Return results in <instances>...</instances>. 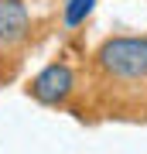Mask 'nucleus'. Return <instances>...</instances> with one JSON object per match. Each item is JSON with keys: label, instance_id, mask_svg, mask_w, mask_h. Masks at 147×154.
<instances>
[{"label": "nucleus", "instance_id": "7ed1b4c3", "mask_svg": "<svg viewBox=\"0 0 147 154\" xmlns=\"http://www.w3.org/2000/svg\"><path fill=\"white\" fill-rule=\"evenodd\" d=\"M31 34V14L24 0H0V45L17 48Z\"/></svg>", "mask_w": 147, "mask_h": 154}, {"label": "nucleus", "instance_id": "f03ea898", "mask_svg": "<svg viewBox=\"0 0 147 154\" xmlns=\"http://www.w3.org/2000/svg\"><path fill=\"white\" fill-rule=\"evenodd\" d=\"M27 93L38 99L41 106H62L72 93H75V72H72V65H65V62H51V65H44L38 75L31 79Z\"/></svg>", "mask_w": 147, "mask_h": 154}, {"label": "nucleus", "instance_id": "f257e3e1", "mask_svg": "<svg viewBox=\"0 0 147 154\" xmlns=\"http://www.w3.org/2000/svg\"><path fill=\"white\" fill-rule=\"evenodd\" d=\"M96 69L103 79L120 86L147 82V38H137V34L106 38L96 51Z\"/></svg>", "mask_w": 147, "mask_h": 154}, {"label": "nucleus", "instance_id": "20e7f679", "mask_svg": "<svg viewBox=\"0 0 147 154\" xmlns=\"http://www.w3.org/2000/svg\"><path fill=\"white\" fill-rule=\"evenodd\" d=\"M96 0H69L65 4V28H79L89 14H93Z\"/></svg>", "mask_w": 147, "mask_h": 154}]
</instances>
